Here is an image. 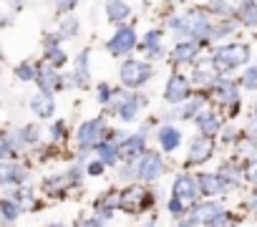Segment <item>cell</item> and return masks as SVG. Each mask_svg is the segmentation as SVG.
<instances>
[{"mask_svg": "<svg viewBox=\"0 0 257 227\" xmlns=\"http://www.w3.org/2000/svg\"><path fill=\"white\" fill-rule=\"evenodd\" d=\"M118 76H121V83L123 86L137 88V86H142L144 81L152 78V68H149V63H142V61H126L121 66Z\"/></svg>", "mask_w": 257, "mask_h": 227, "instance_id": "obj_1", "label": "cell"}, {"mask_svg": "<svg viewBox=\"0 0 257 227\" xmlns=\"http://www.w3.org/2000/svg\"><path fill=\"white\" fill-rule=\"evenodd\" d=\"M247 58H249V48L247 46H227V48H222V51L214 53L212 63L217 68H222V71H229V68L242 66Z\"/></svg>", "mask_w": 257, "mask_h": 227, "instance_id": "obj_2", "label": "cell"}, {"mask_svg": "<svg viewBox=\"0 0 257 227\" xmlns=\"http://www.w3.org/2000/svg\"><path fill=\"white\" fill-rule=\"evenodd\" d=\"M103 122L101 119H91V122H83L81 129H78V144L81 147H101L103 142Z\"/></svg>", "mask_w": 257, "mask_h": 227, "instance_id": "obj_3", "label": "cell"}, {"mask_svg": "<svg viewBox=\"0 0 257 227\" xmlns=\"http://www.w3.org/2000/svg\"><path fill=\"white\" fill-rule=\"evenodd\" d=\"M164 172V162L159 154H144L137 159V177L142 179H157Z\"/></svg>", "mask_w": 257, "mask_h": 227, "instance_id": "obj_4", "label": "cell"}, {"mask_svg": "<svg viewBox=\"0 0 257 227\" xmlns=\"http://www.w3.org/2000/svg\"><path fill=\"white\" fill-rule=\"evenodd\" d=\"M134 46H137V36H134L132 28H118V31L113 33V38L108 41V51H111L113 56L128 53Z\"/></svg>", "mask_w": 257, "mask_h": 227, "instance_id": "obj_5", "label": "cell"}, {"mask_svg": "<svg viewBox=\"0 0 257 227\" xmlns=\"http://www.w3.org/2000/svg\"><path fill=\"white\" fill-rule=\"evenodd\" d=\"M187 93H189V83H187V78H182L179 73H177V76H172V78H169V83H167L164 98H167L169 103H182V101L187 98Z\"/></svg>", "mask_w": 257, "mask_h": 227, "instance_id": "obj_6", "label": "cell"}, {"mask_svg": "<svg viewBox=\"0 0 257 227\" xmlns=\"http://www.w3.org/2000/svg\"><path fill=\"white\" fill-rule=\"evenodd\" d=\"M31 108H33V113H36V117H41V119H48L51 113L56 111V101H53V96H51L48 91H38V93L31 98Z\"/></svg>", "mask_w": 257, "mask_h": 227, "instance_id": "obj_7", "label": "cell"}, {"mask_svg": "<svg viewBox=\"0 0 257 227\" xmlns=\"http://www.w3.org/2000/svg\"><path fill=\"white\" fill-rule=\"evenodd\" d=\"M212 149H214V144H212V137H197V139H194V144H192V149H189V157H187V162H189V164L204 162V159L212 154Z\"/></svg>", "mask_w": 257, "mask_h": 227, "instance_id": "obj_8", "label": "cell"}, {"mask_svg": "<svg viewBox=\"0 0 257 227\" xmlns=\"http://www.w3.org/2000/svg\"><path fill=\"white\" fill-rule=\"evenodd\" d=\"M174 194H177L179 202H192V199H197V182H194L192 177L182 174V177L174 182Z\"/></svg>", "mask_w": 257, "mask_h": 227, "instance_id": "obj_9", "label": "cell"}, {"mask_svg": "<svg viewBox=\"0 0 257 227\" xmlns=\"http://www.w3.org/2000/svg\"><path fill=\"white\" fill-rule=\"evenodd\" d=\"M118 149H121V157H128V159H137V157L142 154V149H144V134L139 132V134H134V137H128V139H123Z\"/></svg>", "mask_w": 257, "mask_h": 227, "instance_id": "obj_10", "label": "cell"}, {"mask_svg": "<svg viewBox=\"0 0 257 227\" xmlns=\"http://www.w3.org/2000/svg\"><path fill=\"white\" fill-rule=\"evenodd\" d=\"M179 142H182V134H179L174 127H162V129H159V144H162V149H164V152L177 149V147H179Z\"/></svg>", "mask_w": 257, "mask_h": 227, "instance_id": "obj_11", "label": "cell"}, {"mask_svg": "<svg viewBox=\"0 0 257 227\" xmlns=\"http://www.w3.org/2000/svg\"><path fill=\"white\" fill-rule=\"evenodd\" d=\"M197 127L202 129V137H212L219 129V119L214 117L212 111H204V113H199V117H197Z\"/></svg>", "mask_w": 257, "mask_h": 227, "instance_id": "obj_12", "label": "cell"}, {"mask_svg": "<svg viewBox=\"0 0 257 227\" xmlns=\"http://www.w3.org/2000/svg\"><path fill=\"white\" fill-rule=\"evenodd\" d=\"M38 83H41V88L43 91H53V88H58V86H63V81H61V76L56 73V68H43V71H38Z\"/></svg>", "mask_w": 257, "mask_h": 227, "instance_id": "obj_13", "label": "cell"}, {"mask_svg": "<svg viewBox=\"0 0 257 227\" xmlns=\"http://www.w3.org/2000/svg\"><path fill=\"white\" fill-rule=\"evenodd\" d=\"M106 11H108V21H113V23H121V21H126L128 18V6L126 3H121V0H108L106 3Z\"/></svg>", "mask_w": 257, "mask_h": 227, "instance_id": "obj_14", "label": "cell"}, {"mask_svg": "<svg viewBox=\"0 0 257 227\" xmlns=\"http://www.w3.org/2000/svg\"><path fill=\"white\" fill-rule=\"evenodd\" d=\"M194 58H197V46L194 43H179L174 48V53H172V61L174 63H189Z\"/></svg>", "mask_w": 257, "mask_h": 227, "instance_id": "obj_15", "label": "cell"}, {"mask_svg": "<svg viewBox=\"0 0 257 227\" xmlns=\"http://www.w3.org/2000/svg\"><path fill=\"white\" fill-rule=\"evenodd\" d=\"M73 83H78L81 88L88 86V51H83L76 61V76H73Z\"/></svg>", "mask_w": 257, "mask_h": 227, "instance_id": "obj_16", "label": "cell"}, {"mask_svg": "<svg viewBox=\"0 0 257 227\" xmlns=\"http://www.w3.org/2000/svg\"><path fill=\"white\" fill-rule=\"evenodd\" d=\"M199 187H202V192H207V194H217V192L224 187V182H222V177H217V174H199Z\"/></svg>", "mask_w": 257, "mask_h": 227, "instance_id": "obj_17", "label": "cell"}, {"mask_svg": "<svg viewBox=\"0 0 257 227\" xmlns=\"http://www.w3.org/2000/svg\"><path fill=\"white\" fill-rule=\"evenodd\" d=\"M239 21L244 26H257V3L254 0H244L239 6Z\"/></svg>", "mask_w": 257, "mask_h": 227, "instance_id": "obj_18", "label": "cell"}, {"mask_svg": "<svg viewBox=\"0 0 257 227\" xmlns=\"http://www.w3.org/2000/svg\"><path fill=\"white\" fill-rule=\"evenodd\" d=\"M199 106H202V101H199V98H192V101H187L184 106L179 103V108L172 111V117H177V119H189V117H194V113H197Z\"/></svg>", "mask_w": 257, "mask_h": 227, "instance_id": "obj_19", "label": "cell"}, {"mask_svg": "<svg viewBox=\"0 0 257 227\" xmlns=\"http://www.w3.org/2000/svg\"><path fill=\"white\" fill-rule=\"evenodd\" d=\"M76 31H78L76 16H66L61 21V26H58V38H71V36H76Z\"/></svg>", "mask_w": 257, "mask_h": 227, "instance_id": "obj_20", "label": "cell"}, {"mask_svg": "<svg viewBox=\"0 0 257 227\" xmlns=\"http://www.w3.org/2000/svg\"><path fill=\"white\" fill-rule=\"evenodd\" d=\"M222 217V209L217 207V204H204V207H199V212H197V219L199 222H217Z\"/></svg>", "mask_w": 257, "mask_h": 227, "instance_id": "obj_21", "label": "cell"}, {"mask_svg": "<svg viewBox=\"0 0 257 227\" xmlns=\"http://www.w3.org/2000/svg\"><path fill=\"white\" fill-rule=\"evenodd\" d=\"M116 154H121V149L113 147V144H108V142H103V144L98 147V159H101L103 164H113V162H116Z\"/></svg>", "mask_w": 257, "mask_h": 227, "instance_id": "obj_22", "label": "cell"}, {"mask_svg": "<svg viewBox=\"0 0 257 227\" xmlns=\"http://www.w3.org/2000/svg\"><path fill=\"white\" fill-rule=\"evenodd\" d=\"M219 98H222V103H234L237 101V86L229 83V81H222L219 83Z\"/></svg>", "mask_w": 257, "mask_h": 227, "instance_id": "obj_23", "label": "cell"}, {"mask_svg": "<svg viewBox=\"0 0 257 227\" xmlns=\"http://www.w3.org/2000/svg\"><path fill=\"white\" fill-rule=\"evenodd\" d=\"M16 73H18L21 81H38V71H36L31 63H21V66L16 68Z\"/></svg>", "mask_w": 257, "mask_h": 227, "instance_id": "obj_24", "label": "cell"}, {"mask_svg": "<svg viewBox=\"0 0 257 227\" xmlns=\"http://www.w3.org/2000/svg\"><path fill=\"white\" fill-rule=\"evenodd\" d=\"M159 38H162V33H159V31H149V33L144 36L142 46H144V48H149V51H154V48H159V46H157V43H159Z\"/></svg>", "mask_w": 257, "mask_h": 227, "instance_id": "obj_25", "label": "cell"}, {"mask_svg": "<svg viewBox=\"0 0 257 227\" xmlns=\"http://www.w3.org/2000/svg\"><path fill=\"white\" fill-rule=\"evenodd\" d=\"M46 58H48L53 66H63V63H66V53H63L61 48H48Z\"/></svg>", "mask_w": 257, "mask_h": 227, "instance_id": "obj_26", "label": "cell"}, {"mask_svg": "<svg viewBox=\"0 0 257 227\" xmlns=\"http://www.w3.org/2000/svg\"><path fill=\"white\" fill-rule=\"evenodd\" d=\"M242 86H244V88H254V86H257V68H249V71L242 76Z\"/></svg>", "mask_w": 257, "mask_h": 227, "instance_id": "obj_27", "label": "cell"}, {"mask_svg": "<svg viewBox=\"0 0 257 227\" xmlns=\"http://www.w3.org/2000/svg\"><path fill=\"white\" fill-rule=\"evenodd\" d=\"M96 98H98L101 103H108V101L113 98V96H111V88H108L106 83H101V86H98V96H96Z\"/></svg>", "mask_w": 257, "mask_h": 227, "instance_id": "obj_28", "label": "cell"}, {"mask_svg": "<svg viewBox=\"0 0 257 227\" xmlns=\"http://www.w3.org/2000/svg\"><path fill=\"white\" fill-rule=\"evenodd\" d=\"M212 11H217V13H227L229 8H227V0H212Z\"/></svg>", "mask_w": 257, "mask_h": 227, "instance_id": "obj_29", "label": "cell"}, {"mask_svg": "<svg viewBox=\"0 0 257 227\" xmlns=\"http://www.w3.org/2000/svg\"><path fill=\"white\" fill-rule=\"evenodd\" d=\"M63 132H66V124L61 122V124H56V127H53V132H51V137H53V139H58V137H63Z\"/></svg>", "mask_w": 257, "mask_h": 227, "instance_id": "obj_30", "label": "cell"}, {"mask_svg": "<svg viewBox=\"0 0 257 227\" xmlns=\"http://www.w3.org/2000/svg\"><path fill=\"white\" fill-rule=\"evenodd\" d=\"M249 179L257 182V162H252V167H249Z\"/></svg>", "mask_w": 257, "mask_h": 227, "instance_id": "obj_31", "label": "cell"}]
</instances>
